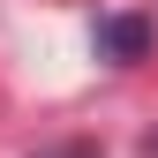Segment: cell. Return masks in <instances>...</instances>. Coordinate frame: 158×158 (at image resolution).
Listing matches in <instances>:
<instances>
[{
  "instance_id": "cell-1",
  "label": "cell",
  "mask_w": 158,
  "mask_h": 158,
  "mask_svg": "<svg viewBox=\"0 0 158 158\" xmlns=\"http://www.w3.org/2000/svg\"><path fill=\"white\" fill-rule=\"evenodd\" d=\"M143 45H151L143 15H106L98 23V60H143Z\"/></svg>"
},
{
  "instance_id": "cell-2",
  "label": "cell",
  "mask_w": 158,
  "mask_h": 158,
  "mask_svg": "<svg viewBox=\"0 0 158 158\" xmlns=\"http://www.w3.org/2000/svg\"><path fill=\"white\" fill-rule=\"evenodd\" d=\"M38 158H98L90 143H53V151H38Z\"/></svg>"
}]
</instances>
